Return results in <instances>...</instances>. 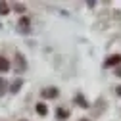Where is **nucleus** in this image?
Masks as SVG:
<instances>
[{
	"label": "nucleus",
	"mask_w": 121,
	"mask_h": 121,
	"mask_svg": "<svg viewBox=\"0 0 121 121\" xmlns=\"http://www.w3.org/2000/svg\"><path fill=\"white\" fill-rule=\"evenodd\" d=\"M17 31L23 33V35H27L29 31H31V19H29V17H21L19 23H17Z\"/></svg>",
	"instance_id": "nucleus-1"
},
{
	"label": "nucleus",
	"mask_w": 121,
	"mask_h": 121,
	"mask_svg": "<svg viewBox=\"0 0 121 121\" xmlns=\"http://www.w3.org/2000/svg\"><path fill=\"white\" fill-rule=\"evenodd\" d=\"M56 96H58V88H54V86L42 90V98H56Z\"/></svg>",
	"instance_id": "nucleus-3"
},
{
	"label": "nucleus",
	"mask_w": 121,
	"mask_h": 121,
	"mask_svg": "<svg viewBox=\"0 0 121 121\" xmlns=\"http://www.w3.org/2000/svg\"><path fill=\"white\" fill-rule=\"evenodd\" d=\"M19 121H27V119H19Z\"/></svg>",
	"instance_id": "nucleus-16"
},
{
	"label": "nucleus",
	"mask_w": 121,
	"mask_h": 121,
	"mask_svg": "<svg viewBox=\"0 0 121 121\" xmlns=\"http://www.w3.org/2000/svg\"><path fill=\"white\" fill-rule=\"evenodd\" d=\"M21 85H23L21 79L13 81V83H12V88H10V92H12V94H17V92H19V88H21Z\"/></svg>",
	"instance_id": "nucleus-5"
},
{
	"label": "nucleus",
	"mask_w": 121,
	"mask_h": 121,
	"mask_svg": "<svg viewBox=\"0 0 121 121\" xmlns=\"http://www.w3.org/2000/svg\"><path fill=\"white\" fill-rule=\"evenodd\" d=\"M81 121H88V119H81Z\"/></svg>",
	"instance_id": "nucleus-15"
},
{
	"label": "nucleus",
	"mask_w": 121,
	"mask_h": 121,
	"mask_svg": "<svg viewBox=\"0 0 121 121\" xmlns=\"http://www.w3.org/2000/svg\"><path fill=\"white\" fill-rule=\"evenodd\" d=\"M8 69H10V62L4 56H0V73H6Z\"/></svg>",
	"instance_id": "nucleus-4"
},
{
	"label": "nucleus",
	"mask_w": 121,
	"mask_h": 121,
	"mask_svg": "<svg viewBox=\"0 0 121 121\" xmlns=\"http://www.w3.org/2000/svg\"><path fill=\"white\" fill-rule=\"evenodd\" d=\"M16 10H19V12H23V10H25V6H23V4H16Z\"/></svg>",
	"instance_id": "nucleus-12"
},
{
	"label": "nucleus",
	"mask_w": 121,
	"mask_h": 121,
	"mask_svg": "<svg viewBox=\"0 0 121 121\" xmlns=\"http://www.w3.org/2000/svg\"><path fill=\"white\" fill-rule=\"evenodd\" d=\"M16 64H19V71H23V69H25V60H23V56H21V54H17V56H16Z\"/></svg>",
	"instance_id": "nucleus-10"
},
{
	"label": "nucleus",
	"mask_w": 121,
	"mask_h": 121,
	"mask_svg": "<svg viewBox=\"0 0 121 121\" xmlns=\"http://www.w3.org/2000/svg\"><path fill=\"white\" fill-rule=\"evenodd\" d=\"M121 64V54H112L108 60H106V67H112V65H119Z\"/></svg>",
	"instance_id": "nucleus-2"
},
{
	"label": "nucleus",
	"mask_w": 121,
	"mask_h": 121,
	"mask_svg": "<svg viewBox=\"0 0 121 121\" xmlns=\"http://www.w3.org/2000/svg\"><path fill=\"white\" fill-rule=\"evenodd\" d=\"M37 113H39V115H46V113H48L46 104H42V102H40V104H37Z\"/></svg>",
	"instance_id": "nucleus-8"
},
{
	"label": "nucleus",
	"mask_w": 121,
	"mask_h": 121,
	"mask_svg": "<svg viewBox=\"0 0 121 121\" xmlns=\"http://www.w3.org/2000/svg\"><path fill=\"white\" fill-rule=\"evenodd\" d=\"M115 92H117V94H119V96H121V85H119V86H117V90H115Z\"/></svg>",
	"instance_id": "nucleus-13"
},
{
	"label": "nucleus",
	"mask_w": 121,
	"mask_h": 121,
	"mask_svg": "<svg viewBox=\"0 0 121 121\" xmlns=\"http://www.w3.org/2000/svg\"><path fill=\"white\" fill-rule=\"evenodd\" d=\"M6 92H8V83L4 77H0V96H4Z\"/></svg>",
	"instance_id": "nucleus-7"
},
{
	"label": "nucleus",
	"mask_w": 121,
	"mask_h": 121,
	"mask_svg": "<svg viewBox=\"0 0 121 121\" xmlns=\"http://www.w3.org/2000/svg\"><path fill=\"white\" fill-rule=\"evenodd\" d=\"M115 75H117V77H121V67H119V69L115 71Z\"/></svg>",
	"instance_id": "nucleus-14"
},
{
	"label": "nucleus",
	"mask_w": 121,
	"mask_h": 121,
	"mask_svg": "<svg viewBox=\"0 0 121 121\" xmlns=\"http://www.w3.org/2000/svg\"><path fill=\"white\" fill-rule=\"evenodd\" d=\"M8 12H10V8H8V4H6V2H0V16H6Z\"/></svg>",
	"instance_id": "nucleus-11"
},
{
	"label": "nucleus",
	"mask_w": 121,
	"mask_h": 121,
	"mask_svg": "<svg viewBox=\"0 0 121 121\" xmlns=\"http://www.w3.org/2000/svg\"><path fill=\"white\" fill-rule=\"evenodd\" d=\"M56 115H58V119H60V121H65V119L69 117V112H67V110H64V108H60V110L56 112Z\"/></svg>",
	"instance_id": "nucleus-6"
},
{
	"label": "nucleus",
	"mask_w": 121,
	"mask_h": 121,
	"mask_svg": "<svg viewBox=\"0 0 121 121\" xmlns=\"http://www.w3.org/2000/svg\"><path fill=\"white\" fill-rule=\"evenodd\" d=\"M75 102H77V104L81 106V108H88V102H86V100H85L81 94H77V96H75Z\"/></svg>",
	"instance_id": "nucleus-9"
}]
</instances>
